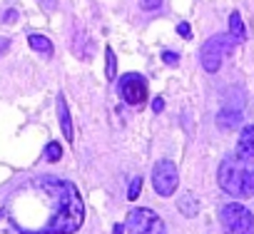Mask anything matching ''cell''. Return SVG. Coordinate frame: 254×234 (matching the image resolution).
<instances>
[{
	"mask_svg": "<svg viewBox=\"0 0 254 234\" xmlns=\"http://www.w3.org/2000/svg\"><path fill=\"white\" fill-rule=\"evenodd\" d=\"M38 184L55 202L53 217L48 219L40 234H75L85 222V204L80 199L77 187L67 179H55V177H43Z\"/></svg>",
	"mask_w": 254,
	"mask_h": 234,
	"instance_id": "6da1fadb",
	"label": "cell"
},
{
	"mask_svg": "<svg viewBox=\"0 0 254 234\" xmlns=\"http://www.w3.org/2000/svg\"><path fill=\"white\" fill-rule=\"evenodd\" d=\"M239 45V40L232 35V33H219V35H212L202 50H199V62L207 72H217L224 62V58Z\"/></svg>",
	"mask_w": 254,
	"mask_h": 234,
	"instance_id": "7a4b0ae2",
	"label": "cell"
},
{
	"mask_svg": "<svg viewBox=\"0 0 254 234\" xmlns=\"http://www.w3.org/2000/svg\"><path fill=\"white\" fill-rule=\"evenodd\" d=\"M219 222L224 234H254V214L239 202L224 204L219 209Z\"/></svg>",
	"mask_w": 254,
	"mask_h": 234,
	"instance_id": "3957f363",
	"label": "cell"
},
{
	"mask_svg": "<svg viewBox=\"0 0 254 234\" xmlns=\"http://www.w3.org/2000/svg\"><path fill=\"white\" fill-rule=\"evenodd\" d=\"M125 229H127V234H167V227H165L162 217L155 214L147 207L130 209L127 222H125Z\"/></svg>",
	"mask_w": 254,
	"mask_h": 234,
	"instance_id": "277c9868",
	"label": "cell"
},
{
	"mask_svg": "<svg viewBox=\"0 0 254 234\" xmlns=\"http://www.w3.org/2000/svg\"><path fill=\"white\" fill-rule=\"evenodd\" d=\"M247 167H249V165L239 162L237 157L222 160L219 172H217V179H219L222 192H227V194H232V197H242V184H244V172H247Z\"/></svg>",
	"mask_w": 254,
	"mask_h": 234,
	"instance_id": "5b68a950",
	"label": "cell"
},
{
	"mask_svg": "<svg viewBox=\"0 0 254 234\" xmlns=\"http://www.w3.org/2000/svg\"><path fill=\"white\" fill-rule=\"evenodd\" d=\"M180 184V170L170 160H160L152 170V187L160 197H172Z\"/></svg>",
	"mask_w": 254,
	"mask_h": 234,
	"instance_id": "8992f818",
	"label": "cell"
},
{
	"mask_svg": "<svg viewBox=\"0 0 254 234\" xmlns=\"http://www.w3.org/2000/svg\"><path fill=\"white\" fill-rule=\"evenodd\" d=\"M117 90H120V95H122V100L127 105H135L137 107V105H142L147 100V80L142 75H137V72L122 75Z\"/></svg>",
	"mask_w": 254,
	"mask_h": 234,
	"instance_id": "52a82bcc",
	"label": "cell"
},
{
	"mask_svg": "<svg viewBox=\"0 0 254 234\" xmlns=\"http://www.w3.org/2000/svg\"><path fill=\"white\" fill-rule=\"evenodd\" d=\"M239 162L244 165H252L254 162V125H244L242 132H239V140H237V155H234Z\"/></svg>",
	"mask_w": 254,
	"mask_h": 234,
	"instance_id": "ba28073f",
	"label": "cell"
},
{
	"mask_svg": "<svg viewBox=\"0 0 254 234\" xmlns=\"http://www.w3.org/2000/svg\"><path fill=\"white\" fill-rule=\"evenodd\" d=\"M58 120H60V130L65 135L67 142L75 140V132H72V117H70V110H67V102H65V95L60 92L58 95Z\"/></svg>",
	"mask_w": 254,
	"mask_h": 234,
	"instance_id": "9c48e42d",
	"label": "cell"
},
{
	"mask_svg": "<svg viewBox=\"0 0 254 234\" xmlns=\"http://www.w3.org/2000/svg\"><path fill=\"white\" fill-rule=\"evenodd\" d=\"M242 122V110L239 107H222L217 115V127L219 130H237Z\"/></svg>",
	"mask_w": 254,
	"mask_h": 234,
	"instance_id": "30bf717a",
	"label": "cell"
},
{
	"mask_svg": "<svg viewBox=\"0 0 254 234\" xmlns=\"http://www.w3.org/2000/svg\"><path fill=\"white\" fill-rule=\"evenodd\" d=\"M0 234H35V232L23 229L8 209H0Z\"/></svg>",
	"mask_w": 254,
	"mask_h": 234,
	"instance_id": "8fae6325",
	"label": "cell"
},
{
	"mask_svg": "<svg viewBox=\"0 0 254 234\" xmlns=\"http://www.w3.org/2000/svg\"><path fill=\"white\" fill-rule=\"evenodd\" d=\"M28 43H30V48H33L38 55H43V58H53V53H55L53 43H50L45 35H38V33H33V35L28 38Z\"/></svg>",
	"mask_w": 254,
	"mask_h": 234,
	"instance_id": "7c38bea8",
	"label": "cell"
},
{
	"mask_svg": "<svg viewBox=\"0 0 254 234\" xmlns=\"http://www.w3.org/2000/svg\"><path fill=\"white\" fill-rule=\"evenodd\" d=\"M177 209H180L185 217H197V212H199V199H197L192 192H185V194L180 197V202H177Z\"/></svg>",
	"mask_w": 254,
	"mask_h": 234,
	"instance_id": "4fadbf2b",
	"label": "cell"
},
{
	"mask_svg": "<svg viewBox=\"0 0 254 234\" xmlns=\"http://www.w3.org/2000/svg\"><path fill=\"white\" fill-rule=\"evenodd\" d=\"M229 33L239 40V43H244L247 40V30H244V23H242V15L234 10L232 15H229Z\"/></svg>",
	"mask_w": 254,
	"mask_h": 234,
	"instance_id": "5bb4252c",
	"label": "cell"
},
{
	"mask_svg": "<svg viewBox=\"0 0 254 234\" xmlns=\"http://www.w3.org/2000/svg\"><path fill=\"white\" fill-rule=\"evenodd\" d=\"M105 77L107 80H115L117 77V60H115V50L112 48H105Z\"/></svg>",
	"mask_w": 254,
	"mask_h": 234,
	"instance_id": "9a60e30c",
	"label": "cell"
},
{
	"mask_svg": "<svg viewBox=\"0 0 254 234\" xmlns=\"http://www.w3.org/2000/svg\"><path fill=\"white\" fill-rule=\"evenodd\" d=\"M60 157H63L60 142H48V147H45V152H43V160H45V162H58Z\"/></svg>",
	"mask_w": 254,
	"mask_h": 234,
	"instance_id": "2e32d148",
	"label": "cell"
},
{
	"mask_svg": "<svg viewBox=\"0 0 254 234\" xmlns=\"http://www.w3.org/2000/svg\"><path fill=\"white\" fill-rule=\"evenodd\" d=\"M242 197H244V199H249V197H254V170H249V167H247V172H244V184H242Z\"/></svg>",
	"mask_w": 254,
	"mask_h": 234,
	"instance_id": "e0dca14e",
	"label": "cell"
},
{
	"mask_svg": "<svg viewBox=\"0 0 254 234\" xmlns=\"http://www.w3.org/2000/svg\"><path fill=\"white\" fill-rule=\"evenodd\" d=\"M140 192H142V177H132V182H130V189H127V199H130V202H135V199L140 197Z\"/></svg>",
	"mask_w": 254,
	"mask_h": 234,
	"instance_id": "ac0fdd59",
	"label": "cell"
},
{
	"mask_svg": "<svg viewBox=\"0 0 254 234\" xmlns=\"http://www.w3.org/2000/svg\"><path fill=\"white\" fill-rule=\"evenodd\" d=\"M162 5V0H140V8L142 10H157Z\"/></svg>",
	"mask_w": 254,
	"mask_h": 234,
	"instance_id": "d6986e66",
	"label": "cell"
},
{
	"mask_svg": "<svg viewBox=\"0 0 254 234\" xmlns=\"http://www.w3.org/2000/svg\"><path fill=\"white\" fill-rule=\"evenodd\" d=\"M40 8H43L45 13H55V8H58V0H40Z\"/></svg>",
	"mask_w": 254,
	"mask_h": 234,
	"instance_id": "ffe728a7",
	"label": "cell"
},
{
	"mask_svg": "<svg viewBox=\"0 0 254 234\" xmlns=\"http://www.w3.org/2000/svg\"><path fill=\"white\" fill-rule=\"evenodd\" d=\"M177 33H180L185 40H190V38H192V30H190V25H187V23H180V25H177Z\"/></svg>",
	"mask_w": 254,
	"mask_h": 234,
	"instance_id": "44dd1931",
	"label": "cell"
},
{
	"mask_svg": "<svg viewBox=\"0 0 254 234\" xmlns=\"http://www.w3.org/2000/svg\"><path fill=\"white\" fill-rule=\"evenodd\" d=\"M162 60H165L167 65H177V62H180V55H177V53H162Z\"/></svg>",
	"mask_w": 254,
	"mask_h": 234,
	"instance_id": "7402d4cb",
	"label": "cell"
},
{
	"mask_svg": "<svg viewBox=\"0 0 254 234\" xmlns=\"http://www.w3.org/2000/svg\"><path fill=\"white\" fill-rule=\"evenodd\" d=\"M8 50H10V40H8L5 35H0V58H3Z\"/></svg>",
	"mask_w": 254,
	"mask_h": 234,
	"instance_id": "603a6c76",
	"label": "cell"
},
{
	"mask_svg": "<svg viewBox=\"0 0 254 234\" xmlns=\"http://www.w3.org/2000/svg\"><path fill=\"white\" fill-rule=\"evenodd\" d=\"M162 110H165V100H162V97H155V100H152V112L160 115Z\"/></svg>",
	"mask_w": 254,
	"mask_h": 234,
	"instance_id": "cb8c5ba5",
	"label": "cell"
},
{
	"mask_svg": "<svg viewBox=\"0 0 254 234\" xmlns=\"http://www.w3.org/2000/svg\"><path fill=\"white\" fill-rule=\"evenodd\" d=\"M3 20H5V23H15V20H18V13H15V10H8Z\"/></svg>",
	"mask_w": 254,
	"mask_h": 234,
	"instance_id": "d4e9b609",
	"label": "cell"
},
{
	"mask_svg": "<svg viewBox=\"0 0 254 234\" xmlns=\"http://www.w3.org/2000/svg\"><path fill=\"white\" fill-rule=\"evenodd\" d=\"M125 232H127L125 224H115V227H112V234H125Z\"/></svg>",
	"mask_w": 254,
	"mask_h": 234,
	"instance_id": "484cf974",
	"label": "cell"
}]
</instances>
